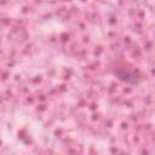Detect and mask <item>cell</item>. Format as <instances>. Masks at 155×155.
<instances>
[{
  "instance_id": "6da1fadb",
  "label": "cell",
  "mask_w": 155,
  "mask_h": 155,
  "mask_svg": "<svg viewBox=\"0 0 155 155\" xmlns=\"http://www.w3.org/2000/svg\"><path fill=\"white\" fill-rule=\"evenodd\" d=\"M114 74L124 82L130 84V85H137L140 80V78L138 76V74L133 70H131L130 68H124V67H117L114 70Z\"/></svg>"
}]
</instances>
